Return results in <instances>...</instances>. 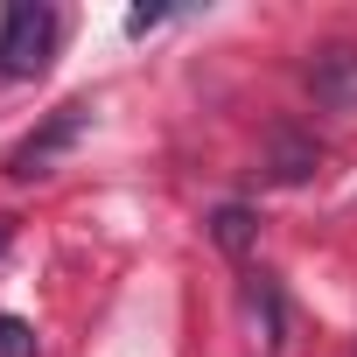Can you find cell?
<instances>
[{
    "instance_id": "9c48e42d",
    "label": "cell",
    "mask_w": 357,
    "mask_h": 357,
    "mask_svg": "<svg viewBox=\"0 0 357 357\" xmlns=\"http://www.w3.org/2000/svg\"><path fill=\"white\" fill-rule=\"evenodd\" d=\"M8 245H15V225H8V218H0V252H8Z\"/></svg>"
},
{
    "instance_id": "3957f363",
    "label": "cell",
    "mask_w": 357,
    "mask_h": 357,
    "mask_svg": "<svg viewBox=\"0 0 357 357\" xmlns=\"http://www.w3.org/2000/svg\"><path fill=\"white\" fill-rule=\"evenodd\" d=\"M308 98L322 112H357V43H322L308 63Z\"/></svg>"
},
{
    "instance_id": "6da1fadb",
    "label": "cell",
    "mask_w": 357,
    "mask_h": 357,
    "mask_svg": "<svg viewBox=\"0 0 357 357\" xmlns=\"http://www.w3.org/2000/svg\"><path fill=\"white\" fill-rule=\"evenodd\" d=\"M56 50V8L43 0H15L0 15V77H36Z\"/></svg>"
},
{
    "instance_id": "52a82bcc",
    "label": "cell",
    "mask_w": 357,
    "mask_h": 357,
    "mask_svg": "<svg viewBox=\"0 0 357 357\" xmlns=\"http://www.w3.org/2000/svg\"><path fill=\"white\" fill-rule=\"evenodd\" d=\"M43 343H36V329L22 322V315H0V357H36Z\"/></svg>"
},
{
    "instance_id": "8992f818",
    "label": "cell",
    "mask_w": 357,
    "mask_h": 357,
    "mask_svg": "<svg viewBox=\"0 0 357 357\" xmlns=\"http://www.w3.org/2000/svg\"><path fill=\"white\" fill-rule=\"evenodd\" d=\"M211 238H218V252L245 259V252L259 245V218H252L245 204H225V211H211Z\"/></svg>"
},
{
    "instance_id": "5b68a950",
    "label": "cell",
    "mask_w": 357,
    "mask_h": 357,
    "mask_svg": "<svg viewBox=\"0 0 357 357\" xmlns=\"http://www.w3.org/2000/svg\"><path fill=\"white\" fill-rule=\"evenodd\" d=\"M238 301H245V322H252V336H259L266 350H280V343H287V308H280V287H273L266 273H252Z\"/></svg>"
},
{
    "instance_id": "ba28073f",
    "label": "cell",
    "mask_w": 357,
    "mask_h": 357,
    "mask_svg": "<svg viewBox=\"0 0 357 357\" xmlns=\"http://www.w3.org/2000/svg\"><path fill=\"white\" fill-rule=\"evenodd\" d=\"M154 22H168V8H133V15H126V36H147Z\"/></svg>"
},
{
    "instance_id": "277c9868",
    "label": "cell",
    "mask_w": 357,
    "mask_h": 357,
    "mask_svg": "<svg viewBox=\"0 0 357 357\" xmlns=\"http://www.w3.org/2000/svg\"><path fill=\"white\" fill-rule=\"evenodd\" d=\"M266 168H273V183H308V175L322 168V147L294 126H273L266 133Z\"/></svg>"
},
{
    "instance_id": "7a4b0ae2",
    "label": "cell",
    "mask_w": 357,
    "mask_h": 357,
    "mask_svg": "<svg viewBox=\"0 0 357 357\" xmlns=\"http://www.w3.org/2000/svg\"><path fill=\"white\" fill-rule=\"evenodd\" d=\"M84 126H91V105H84V98L56 105V112H50V119H43V126H36V133L8 154V175H15V183H36V175H50V168H56V161L84 140Z\"/></svg>"
}]
</instances>
